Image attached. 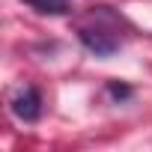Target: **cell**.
<instances>
[{
    "label": "cell",
    "mask_w": 152,
    "mask_h": 152,
    "mask_svg": "<svg viewBox=\"0 0 152 152\" xmlns=\"http://www.w3.org/2000/svg\"><path fill=\"white\" fill-rule=\"evenodd\" d=\"M81 42L96 54V57H110L116 48H119V39L113 36V33H107V30H102V27H81Z\"/></svg>",
    "instance_id": "7a4b0ae2"
},
{
    "label": "cell",
    "mask_w": 152,
    "mask_h": 152,
    "mask_svg": "<svg viewBox=\"0 0 152 152\" xmlns=\"http://www.w3.org/2000/svg\"><path fill=\"white\" fill-rule=\"evenodd\" d=\"M27 6H33L36 12H48V15H60L69 9V0H24Z\"/></svg>",
    "instance_id": "3957f363"
},
{
    "label": "cell",
    "mask_w": 152,
    "mask_h": 152,
    "mask_svg": "<svg viewBox=\"0 0 152 152\" xmlns=\"http://www.w3.org/2000/svg\"><path fill=\"white\" fill-rule=\"evenodd\" d=\"M12 113L24 122H36L42 116V96L36 87H21L12 96Z\"/></svg>",
    "instance_id": "6da1fadb"
}]
</instances>
